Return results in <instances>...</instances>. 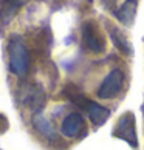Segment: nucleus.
Returning a JSON list of instances; mask_svg holds the SVG:
<instances>
[{"instance_id": "6", "label": "nucleus", "mask_w": 144, "mask_h": 150, "mask_svg": "<svg viewBox=\"0 0 144 150\" xmlns=\"http://www.w3.org/2000/svg\"><path fill=\"white\" fill-rule=\"evenodd\" d=\"M82 129H84V118L81 113H70L68 116H65L62 125H60V132L67 138L77 136Z\"/></svg>"}, {"instance_id": "4", "label": "nucleus", "mask_w": 144, "mask_h": 150, "mask_svg": "<svg viewBox=\"0 0 144 150\" xmlns=\"http://www.w3.org/2000/svg\"><path fill=\"white\" fill-rule=\"evenodd\" d=\"M123 84H124V73L121 70L115 68L101 82V85L98 88V96L101 99H113L121 91Z\"/></svg>"}, {"instance_id": "8", "label": "nucleus", "mask_w": 144, "mask_h": 150, "mask_svg": "<svg viewBox=\"0 0 144 150\" xmlns=\"http://www.w3.org/2000/svg\"><path fill=\"white\" fill-rule=\"evenodd\" d=\"M26 0H0V23L8 25Z\"/></svg>"}, {"instance_id": "1", "label": "nucleus", "mask_w": 144, "mask_h": 150, "mask_svg": "<svg viewBox=\"0 0 144 150\" xmlns=\"http://www.w3.org/2000/svg\"><path fill=\"white\" fill-rule=\"evenodd\" d=\"M8 56H9V70L19 79H25L30 73V53L28 48L22 40V37L14 34L11 36L8 43Z\"/></svg>"}, {"instance_id": "3", "label": "nucleus", "mask_w": 144, "mask_h": 150, "mask_svg": "<svg viewBox=\"0 0 144 150\" xmlns=\"http://www.w3.org/2000/svg\"><path fill=\"white\" fill-rule=\"evenodd\" d=\"M17 101L33 112H40L47 101L45 90L40 84H26L17 91Z\"/></svg>"}, {"instance_id": "5", "label": "nucleus", "mask_w": 144, "mask_h": 150, "mask_svg": "<svg viewBox=\"0 0 144 150\" xmlns=\"http://www.w3.org/2000/svg\"><path fill=\"white\" fill-rule=\"evenodd\" d=\"M82 42H84V47L92 53H102L106 48L104 39L98 33L93 22H85L82 25Z\"/></svg>"}, {"instance_id": "7", "label": "nucleus", "mask_w": 144, "mask_h": 150, "mask_svg": "<svg viewBox=\"0 0 144 150\" xmlns=\"http://www.w3.org/2000/svg\"><path fill=\"white\" fill-rule=\"evenodd\" d=\"M84 110H87L88 118H90V121L93 122L95 127H101L110 116V110L109 108H106L104 105L98 104L95 101H90V99H87V102L84 105Z\"/></svg>"}, {"instance_id": "10", "label": "nucleus", "mask_w": 144, "mask_h": 150, "mask_svg": "<svg viewBox=\"0 0 144 150\" xmlns=\"http://www.w3.org/2000/svg\"><path fill=\"white\" fill-rule=\"evenodd\" d=\"M33 125H34V129L40 133L42 136H45L47 139H50V141H56L57 139V133H56V130H54L53 124L42 113L34 115V118H33Z\"/></svg>"}, {"instance_id": "11", "label": "nucleus", "mask_w": 144, "mask_h": 150, "mask_svg": "<svg viewBox=\"0 0 144 150\" xmlns=\"http://www.w3.org/2000/svg\"><path fill=\"white\" fill-rule=\"evenodd\" d=\"M109 33H110V39H112L113 45L118 48L121 53L126 54V56L132 54V45H130L129 39H127V36L123 31L119 28H116V26H112V28L109 30Z\"/></svg>"}, {"instance_id": "2", "label": "nucleus", "mask_w": 144, "mask_h": 150, "mask_svg": "<svg viewBox=\"0 0 144 150\" xmlns=\"http://www.w3.org/2000/svg\"><path fill=\"white\" fill-rule=\"evenodd\" d=\"M113 136L126 141L132 149H138V135H136V121L132 112H126L119 116L113 129Z\"/></svg>"}, {"instance_id": "12", "label": "nucleus", "mask_w": 144, "mask_h": 150, "mask_svg": "<svg viewBox=\"0 0 144 150\" xmlns=\"http://www.w3.org/2000/svg\"><path fill=\"white\" fill-rule=\"evenodd\" d=\"M8 127H9V124H8V119L5 118L3 115H0V133H5L8 130Z\"/></svg>"}, {"instance_id": "9", "label": "nucleus", "mask_w": 144, "mask_h": 150, "mask_svg": "<svg viewBox=\"0 0 144 150\" xmlns=\"http://www.w3.org/2000/svg\"><path fill=\"white\" fill-rule=\"evenodd\" d=\"M136 9H138V0H126L121 5V8L116 11V19L126 26H132L136 17Z\"/></svg>"}]
</instances>
